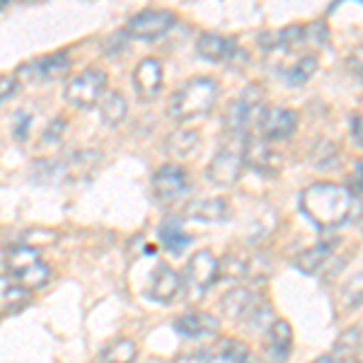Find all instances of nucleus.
<instances>
[{"label":"nucleus","instance_id":"1","mask_svg":"<svg viewBox=\"0 0 363 363\" xmlns=\"http://www.w3.org/2000/svg\"><path fill=\"white\" fill-rule=\"evenodd\" d=\"M361 196H356L349 186L332 184V182H320V184L308 186L301 194L303 216L320 230H335L351 218L354 203H359Z\"/></svg>","mask_w":363,"mask_h":363},{"label":"nucleus","instance_id":"2","mask_svg":"<svg viewBox=\"0 0 363 363\" xmlns=\"http://www.w3.org/2000/svg\"><path fill=\"white\" fill-rule=\"evenodd\" d=\"M220 95V87L211 78H189L174 95L169 97V116L179 124L184 121L203 119L216 107Z\"/></svg>","mask_w":363,"mask_h":363},{"label":"nucleus","instance_id":"3","mask_svg":"<svg viewBox=\"0 0 363 363\" xmlns=\"http://www.w3.org/2000/svg\"><path fill=\"white\" fill-rule=\"evenodd\" d=\"M264 112V102H262L259 87H247L245 92L233 99L225 109V133L235 140H242L250 136V128L259 124V116Z\"/></svg>","mask_w":363,"mask_h":363},{"label":"nucleus","instance_id":"4","mask_svg":"<svg viewBox=\"0 0 363 363\" xmlns=\"http://www.w3.org/2000/svg\"><path fill=\"white\" fill-rule=\"evenodd\" d=\"M107 85V73L99 68H85L83 73L73 75L63 87V97L70 107L75 109H90L99 102Z\"/></svg>","mask_w":363,"mask_h":363},{"label":"nucleus","instance_id":"5","mask_svg":"<svg viewBox=\"0 0 363 363\" xmlns=\"http://www.w3.org/2000/svg\"><path fill=\"white\" fill-rule=\"evenodd\" d=\"M177 17H174L172 10L165 8H148V10H140L128 20L126 25V34L136 39H157L162 34H167L169 29L174 27Z\"/></svg>","mask_w":363,"mask_h":363},{"label":"nucleus","instance_id":"6","mask_svg":"<svg viewBox=\"0 0 363 363\" xmlns=\"http://www.w3.org/2000/svg\"><path fill=\"white\" fill-rule=\"evenodd\" d=\"M245 169V160H242V143L235 145V143H225L218 153L213 155L211 165L206 169L208 179L213 184H220V186H230L235 184L240 179Z\"/></svg>","mask_w":363,"mask_h":363},{"label":"nucleus","instance_id":"7","mask_svg":"<svg viewBox=\"0 0 363 363\" xmlns=\"http://www.w3.org/2000/svg\"><path fill=\"white\" fill-rule=\"evenodd\" d=\"M216 281H218V259L208 250H199L186 264L182 284L189 286L194 296H203Z\"/></svg>","mask_w":363,"mask_h":363},{"label":"nucleus","instance_id":"8","mask_svg":"<svg viewBox=\"0 0 363 363\" xmlns=\"http://www.w3.org/2000/svg\"><path fill=\"white\" fill-rule=\"evenodd\" d=\"M70 70V58L66 54H49L42 58H32L25 66L17 68V78H25L27 83H54L66 78Z\"/></svg>","mask_w":363,"mask_h":363},{"label":"nucleus","instance_id":"9","mask_svg":"<svg viewBox=\"0 0 363 363\" xmlns=\"http://www.w3.org/2000/svg\"><path fill=\"white\" fill-rule=\"evenodd\" d=\"M189 189V174L182 165H162L153 177V194L160 203H174Z\"/></svg>","mask_w":363,"mask_h":363},{"label":"nucleus","instance_id":"10","mask_svg":"<svg viewBox=\"0 0 363 363\" xmlns=\"http://www.w3.org/2000/svg\"><path fill=\"white\" fill-rule=\"evenodd\" d=\"M259 136L269 140V143H277V140H286L294 136L298 126V116L294 109L289 107H269L259 116Z\"/></svg>","mask_w":363,"mask_h":363},{"label":"nucleus","instance_id":"11","mask_svg":"<svg viewBox=\"0 0 363 363\" xmlns=\"http://www.w3.org/2000/svg\"><path fill=\"white\" fill-rule=\"evenodd\" d=\"M242 160L245 165L255 167L257 172H264V174H274L281 169V155L262 136L242 138Z\"/></svg>","mask_w":363,"mask_h":363},{"label":"nucleus","instance_id":"12","mask_svg":"<svg viewBox=\"0 0 363 363\" xmlns=\"http://www.w3.org/2000/svg\"><path fill=\"white\" fill-rule=\"evenodd\" d=\"M196 54L211 63H225L235 61L240 54V46L235 39H225L216 32H203L196 39Z\"/></svg>","mask_w":363,"mask_h":363},{"label":"nucleus","instance_id":"13","mask_svg":"<svg viewBox=\"0 0 363 363\" xmlns=\"http://www.w3.org/2000/svg\"><path fill=\"white\" fill-rule=\"evenodd\" d=\"M294 349V330L286 320H277L264 332V354L272 363H286Z\"/></svg>","mask_w":363,"mask_h":363},{"label":"nucleus","instance_id":"14","mask_svg":"<svg viewBox=\"0 0 363 363\" xmlns=\"http://www.w3.org/2000/svg\"><path fill=\"white\" fill-rule=\"evenodd\" d=\"M133 87L145 102L155 99L162 90V63L157 58H143L133 70Z\"/></svg>","mask_w":363,"mask_h":363},{"label":"nucleus","instance_id":"15","mask_svg":"<svg viewBox=\"0 0 363 363\" xmlns=\"http://www.w3.org/2000/svg\"><path fill=\"white\" fill-rule=\"evenodd\" d=\"M179 291H182V277L169 264L160 262L155 267L153 277H150L148 296L157 303H172Z\"/></svg>","mask_w":363,"mask_h":363},{"label":"nucleus","instance_id":"16","mask_svg":"<svg viewBox=\"0 0 363 363\" xmlns=\"http://www.w3.org/2000/svg\"><path fill=\"white\" fill-rule=\"evenodd\" d=\"M174 330H177L182 337L201 339V337L218 335L220 322L211 313H203V310H189V313H184L182 318L174 320Z\"/></svg>","mask_w":363,"mask_h":363},{"label":"nucleus","instance_id":"17","mask_svg":"<svg viewBox=\"0 0 363 363\" xmlns=\"http://www.w3.org/2000/svg\"><path fill=\"white\" fill-rule=\"evenodd\" d=\"M339 240H322V242L313 245V247L303 250L301 255L294 259V264L301 269L303 274H318L322 267L327 264V259H330L332 255H335Z\"/></svg>","mask_w":363,"mask_h":363},{"label":"nucleus","instance_id":"18","mask_svg":"<svg viewBox=\"0 0 363 363\" xmlns=\"http://www.w3.org/2000/svg\"><path fill=\"white\" fill-rule=\"evenodd\" d=\"M186 218L203 220V223H223L230 218V206L225 199H199L186 206Z\"/></svg>","mask_w":363,"mask_h":363},{"label":"nucleus","instance_id":"19","mask_svg":"<svg viewBox=\"0 0 363 363\" xmlns=\"http://www.w3.org/2000/svg\"><path fill=\"white\" fill-rule=\"evenodd\" d=\"M29 301H32V296H29L27 289H22L15 279L0 277V315L20 313L22 308L29 306Z\"/></svg>","mask_w":363,"mask_h":363},{"label":"nucleus","instance_id":"20","mask_svg":"<svg viewBox=\"0 0 363 363\" xmlns=\"http://www.w3.org/2000/svg\"><path fill=\"white\" fill-rule=\"evenodd\" d=\"M259 301L262 298L257 296L255 291L238 286V289L228 291V294L223 296V313L233 320H245L250 315V310L255 308Z\"/></svg>","mask_w":363,"mask_h":363},{"label":"nucleus","instance_id":"21","mask_svg":"<svg viewBox=\"0 0 363 363\" xmlns=\"http://www.w3.org/2000/svg\"><path fill=\"white\" fill-rule=\"evenodd\" d=\"M211 359L223 363H250V347L240 339H218L216 347L208 351Z\"/></svg>","mask_w":363,"mask_h":363},{"label":"nucleus","instance_id":"22","mask_svg":"<svg viewBox=\"0 0 363 363\" xmlns=\"http://www.w3.org/2000/svg\"><path fill=\"white\" fill-rule=\"evenodd\" d=\"M126 112H128L126 97L119 90H109L107 95H102V99H99V114H102L104 124L109 126L121 124L126 119Z\"/></svg>","mask_w":363,"mask_h":363},{"label":"nucleus","instance_id":"23","mask_svg":"<svg viewBox=\"0 0 363 363\" xmlns=\"http://www.w3.org/2000/svg\"><path fill=\"white\" fill-rule=\"evenodd\" d=\"M199 145V133L191 131V128H179V131H172L165 138V153L172 157H186L196 150Z\"/></svg>","mask_w":363,"mask_h":363},{"label":"nucleus","instance_id":"24","mask_svg":"<svg viewBox=\"0 0 363 363\" xmlns=\"http://www.w3.org/2000/svg\"><path fill=\"white\" fill-rule=\"evenodd\" d=\"M34 262H39V252L32 247H25V245L13 242L5 252V267H8L10 277H17L20 272H25L27 267H32Z\"/></svg>","mask_w":363,"mask_h":363},{"label":"nucleus","instance_id":"25","mask_svg":"<svg viewBox=\"0 0 363 363\" xmlns=\"http://www.w3.org/2000/svg\"><path fill=\"white\" fill-rule=\"evenodd\" d=\"M315 70H318V58L308 54V56H301L298 61H294L289 68H284V78L291 87H301L313 78Z\"/></svg>","mask_w":363,"mask_h":363},{"label":"nucleus","instance_id":"26","mask_svg":"<svg viewBox=\"0 0 363 363\" xmlns=\"http://www.w3.org/2000/svg\"><path fill=\"white\" fill-rule=\"evenodd\" d=\"M10 279H15L22 289L37 291V289H42V286H46L51 281V267L44 264V262L39 259V262H34L32 267H27L25 272H20L17 277H10Z\"/></svg>","mask_w":363,"mask_h":363},{"label":"nucleus","instance_id":"27","mask_svg":"<svg viewBox=\"0 0 363 363\" xmlns=\"http://www.w3.org/2000/svg\"><path fill=\"white\" fill-rule=\"evenodd\" d=\"M361 351V327H349V330L342 332V337L335 342V354L337 359L351 363L354 356H359Z\"/></svg>","mask_w":363,"mask_h":363},{"label":"nucleus","instance_id":"28","mask_svg":"<svg viewBox=\"0 0 363 363\" xmlns=\"http://www.w3.org/2000/svg\"><path fill=\"white\" fill-rule=\"evenodd\" d=\"M99 363H136V344L131 339H116L102 351Z\"/></svg>","mask_w":363,"mask_h":363},{"label":"nucleus","instance_id":"29","mask_svg":"<svg viewBox=\"0 0 363 363\" xmlns=\"http://www.w3.org/2000/svg\"><path fill=\"white\" fill-rule=\"evenodd\" d=\"M58 240H61V235H58L56 230H51V228H29V230H25L20 238L15 240V242L39 252V247H49V245H56Z\"/></svg>","mask_w":363,"mask_h":363},{"label":"nucleus","instance_id":"30","mask_svg":"<svg viewBox=\"0 0 363 363\" xmlns=\"http://www.w3.org/2000/svg\"><path fill=\"white\" fill-rule=\"evenodd\" d=\"M218 274H220V279H228V281L247 279V257L238 255V252L225 255L223 259L218 262Z\"/></svg>","mask_w":363,"mask_h":363},{"label":"nucleus","instance_id":"31","mask_svg":"<svg viewBox=\"0 0 363 363\" xmlns=\"http://www.w3.org/2000/svg\"><path fill=\"white\" fill-rule=\"evenodd\" d=\"M247 325H250V330H255V332H267L269 327L274 325L279 318H277V313H274V306L269 301H259L255 308L250 310V315L247 318Z\"/></svg>","mask_w":363,"mask_h":363},{"label":"nucleus","instance_id":"32","mask_svg":"<svg viewBox=\"0 0 363 363\" xmlns=\"http://www.w3.org/2000/svg\"><path fill=\"white\" fill-rule=\"evenodd\" d=\"M160 240L162 245L169 250V252H182L189 245V235L182 233V220L172 218V220H165L160 228Z\"/></svg>","mask_w":363,"mask_h":363},{"label":"nucleus","instance_id":"33","mask_svg":"<svg viewBox=\"0 0 363 363\" xmlns=\"http://www.w3.org/2000/svg\"><path fill=\"white\" fill-rule=\"evenodd\" d=\"M344 303H347V308H359L361 303V277L356 274V277L349 279V284L344 286Z\"/></svg>","mask_w":363,"mask_h":363},{"label":"nucleus","instance_id":"34","mask_svg":"<svg viewBox=\"0 0 363 363\" xmlns=\"http://www.w3.org/2000/svg\"><path fill=\"white\" fill-rule=\"evenodd\" d=\"M29 124H32V116H29V114H25V112H17V114H15L13 133H15V138H17V140H25V138H27Z\"/></svg>","mask_w":363,"mask_h":363},{"label":"nucleus","instance_id":"35","mask_svg":"<svg viewBox=\"0 0 363 363\" xmlns=\"http://www.w3.org/2000/svg\"><path fill=\"white\" fill-rule=\"evenodd\" d=\"M126 39H128L126 29H124V32H114L102 46H104V51H107V54H116L119 49H126Z\"/></svg>","mask_w":363,"mask_h":363},{"label":"nucleus","instance_id":"36","mask_svg":"<svg viewBox=\"0 0 363 363\" xmlns=\"http://www.w3.org/2000/svg\"><path fill=\"white\" fill-rule=\"evenodd\" d=\"M174 363H211V354H208V349H194V351L182 354Z\"/></svg>","mask_w":363,"mask_h":363},{"label":"nucleus","instance_id":"37","mask_svg":"<svg viewBox=\"0 0 363 363\" xmlns=\"http://www.w3.org/2000/svg\"><path fill=\"white\" fill-rule=\"evenodd\" d=\"M63 128H66V121H63L61 116H58V119H54L49 126H46V131H44V140H46V143H56V140L61 138Z\"/></svg>","mask_w":363,"mask_h":363},{"label":"nucleus","instance_id":"38","mask_svg":"<svg viewBox=\"0 0 363 363\" xmlns=\"http://www.w3.org/2000/svg\"><path fill=\"white\" fill-rule=\"evenodd\" d=\"M15 87H17V80H15V78H8V75H0V104H3L10 95H13Z\"/></svg>","mask_w":363,"mask_h":363},{"label":"nucleus","instance_id":"39","mask_svg":"<svg viewBox=\"0 0 363 363\" xmlns=\"http://www.w3.org/2000/svg\"><path fill=\"white\" fill-rule=\"evenodd\" d=\"M351 138H354L356 145H361V116L359 114L351 116Z\"/></svg>","mask_w":363,"mask_h":363},{"label":"nucleus","instance_id":"40","mask_svg":"<svg viewBox=\"0 0 363 363\" xmlns=\"http://www.w3.org/2000/svg\"><path fill=\"white\" fill-rule=\"evenodd\" d=\"M313 363H347V361L337 359V356H320V359H315Z\"/></svg>","mask_w":363,"mask_h":363}]
</instances>
